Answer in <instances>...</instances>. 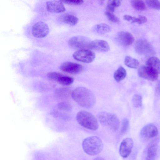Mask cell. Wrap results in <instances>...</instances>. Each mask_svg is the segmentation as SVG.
Wrapping results in <instances>:
<instances>
[{"mask_svg":"<svg viewBox=\"0 0 160 160\" xmlns=\"http://www.w3.org/2000/svg\"><path fill=\"white\" fill-rule=\"evenodd\" d=\"M141 134L147 138H151L157 136L158 130L156 126L153 124H149L144 126L141 131Z\"/></svg>","mask_w":160,"mask_h":160,"instance_id":"5bb4252c","label":"cell"},{"mask_svg":"<svg viewBox=\"0 0 160 160\" xmlns=\"http://www.w3.org/2000/svg\"><path fill=\"white\" fill-rule=\"evenodd\" d=\"M133 17H134L129 15H125L124 16L123 18L126 21H132L133 18Z\"/></svg>","mask_w":160,"mask_h":160,"instance_id":"d6a6232c","label":"cell"},{"mask_svg":"<svg viewBox=\"0 0 160 160\" xmlns=\"http://www.w3.org/2000/svg\"><path fill=\"white\" fill-rule=\"evenodd\" d=\"M138 73L140 77L151 81L156 80L158 77V74L147 65L140 66L138 69Z\"/></svg>","mask_w":160,"mask_h":160,"instance_id":"9c48e42d","label":"cell"},{"mask_svg":"<svg viewBox=\"0 0 160 160\" xmlns=\"http://www.w3.org/2000/svg\"><path fill=\"white\" fill-rule=\"evenodd\" d=\"M74 80L73 78L59 73L55 81L61 85L67 86L72 83Z\"/></svg>","mask_w":160,"mask_h":160,"instance_id":"e0dca14e","label":"cell"},{"mask_svg":"<svg viewBox=\"0 0 160 160\" xmlns=\"http://www.w3.org/2000/svg\"><path fill=\"white\" fill-rule=\"evenodd\" d=\"M63 21L65 23L72 26L76 24L78 22V18L76 16L70 14L65 15L62 18Z\"/></svg>","mask_w":160,"mask_h":160,"instance_id":"603a6c76","label":"cell"},{"mask_svg":"<svg viewBox=\"0 0 160 160\" xmlns=\"http://www.w3.org/2000/svg\"><path fill=\"white\" fill-rule=\"evenodd\" d=\"M59 68L63 72L72 74L79 73L83 69V67L80 64L70 62L62 63Z\"/></svg>","mask_w":160,"mask_h":160,"instance_id":"30bf717a","label":"cell"},{"mask_svg":"<svg viewBox=\"0 0 160 160\" xmlns=\"http://www.w3.org/2000/svg\"><path fill=\"white\" fill-rule=\"evenodd\" d=\"M129 126V121L126 118L123 120L121 129V133L122 134L125 133L127 131Z\"/></svg>","mask_w":160,"mask_h":160,"instance_id":"f1b7e54d","label":"cell"},{"mask_svg":"<svg viewBox=\"0 0 160 160\" xmlns=\"http://www.w3.org/2000/svg\"><path fill=\"white\" fill-rule=\"evenodd\" d=\"M127 72L125 68L122 66L119 67L114 72L113 77L117 82H120L126 77Z\"/></svg>","mask_w":160,"mask_h":160,"instance_id":"ac0fdd59","label":"cell"},{"mask_svg":"<svg viewBox=\"0 0 160 160\" xmlns=\"http://www.w3.org/2000/svg\"><path fill=\"white\" fill-rule=\"evenodd\" d=\"M147 21V19L145 16L141 15H139L138 17H133L132 22H136L138 24H141L146 22Z\"/></svg>","mask_w":160,"mask_h":160,"instance_id":"4316f807","label":"cell"},{"mask_svg":"<svg viewBox=\"0 0 160 160\" xmlns=\"http://www.w3.org/2000/svg\"><path fill=\"white\" fill-rule=\"evenodd\" d=\"M124 63L127 67L132 68H137L139 65L138 61L129 56H126L125 58Z\"/></svg>","mask_w":160,"mask_h":160,"instance_id":"ffe728a7","label":"cell"},{"mask_svg":"<svg viewBox=\"0 0 160 160\" xmlns=\"http://www.w3.org/2000/svg\"><path fill=\"white\" fill-rule=\"evenodd\" d=\"M147 66L150 67L158 74H160V60L155 57L149 58L146 62Z\"/></svg>","mask_w":160,"mask_h":160,"instance_id":"2e32d148","label":"cell"},{"mask_svg":"<svg viewBox=\"0 0 160 160\" xmlns=\"http://www.w3.org/2000/svg\"><path fill=\"white\" fill-rule=\"evenodd\" d=\"M93 160H105L103 158L101 157H97L94 158Z\"/></svg>","mask_w":160,"mask_h":160,"instance_id":"836d02e7","label":"cell"},{"mask_svg":"<svg viewBox=\"0 0 160 160\" xmlns=\"http://www.w3.org/2000/svg\"><path fill=\"white\" fill-rule=\"evenodd\" d=\"M61 1L67 4L75 5L82 4L83 2L82 0H63Z\"/></svg>","mask_w":160,"mask_h":160,"instance_id":"4dcf8cb0","label":"cell"},{"mask_svg":"<svg viewBox=\"0 0 160 160\" xmlns=\"http://www.w3.org/2000/svg\"><path fill=\"white\" fill-rule=\"evenodd\" d=\"M95 31L98 34H104L110 31V27L105 23H101L95 25L94 28Z\"/></svg>","mask_w":160,"mask_h":160,"instance_id":"d6986e66","label":"cell"},{"mask_svg":"<svg viewBox=\"0 0 160 160\" xmlns=\"http://www.w3.org/2000/svg\"><path fill=\"white\" fill-rule=\"evenodd\" d=\"M76 118L78 123L86 128L95 131L98 128L97 119L92 113L87 111H79L76 115Z\"/></svg>","mask_w":160,"mask_h":160,"instance_id":"3957f363","label":"cell"},{"mask_svg":"<svg viewBox=\"0 0 160 160\" xmlns=\"http://www.w3.org/2000/svg\"><path fill=\"white\" fill-rule=\"evenodd\" d=\"M71 97L80 106L87 108H92L96 102V98L89 89L83 87H79L72 92Z\"/></svg>","mask_w":160,"mask_h":160,"instance_id":"6da1fadb","label":"cell"},{"mask_svg":"<svg viewBox=\"0 0 160 160\" xmlns=\"http://www.w3.org/2000/svg\"><path fill=\"white\" fill-rule=\"evenodd\" d=\"M117 38L119 42L125 46L131 45L134 41V38L132 35L127 31H122L119 32Z\"/></svg>","mask_w":160,"mask_h":160,"instance_id":"4fadbf2b","label":"cell"},{"mask_svg":"<svg viewBox=\"0 0 160 160\" xmlns=\"http://www.w3.org/2000/svg\"><path fill=\"white\" fill-rule=\"evenodd\" d=\"M73 58L77 61L86 63L92 62L95 58V54L92 51L88 49H81L75 52Z\"/></svg>","mask_w":160,"mask_h":160,"instance_id":"52a82bcc","label":"cell"},{"mask_svg":"<svg viewBox=\"0 0 160 160\" xmlns=\"http://www.w3.org/2000/svg\"><path fill=\"white\" fill-rule=\"evenodd\" d=\"M121 4L119 0H109L108 1L106 8L107 11L113 13L116 8L118 7Z\"/></svg>","mask_w":160,"mask_h":160,"instance_id":"cb8c5ba5","label":"cell"},{"mask_svg":"<svg viewBox=\"0 0 160 160\" xmlns=\"http://www.w3.org/2000/svg\"><path fill=\"white\" fill-rule=\"evenodd\" d=\"M105 14L107 18L110 21L115 22H119L120 20L119 18L114 15L113 13L107 11L105 12Z\"/></svg>","mask_w":160,"mask_h":160,"instance_id":"83f0119b","label":"cell"},{"mask_svg":"<svg viewBox=\"0 0 160 160\" xmlns=\"http://www.w3.org/2000/svg\"><path fill=\"white\" fill-rule=\"evenodd\" d=\"M90 48L100 52H107L109 50L110 47L106 41L97 39L91 41Z\"/></svg>","mask_w":160,"mask_h":160,"instance_id":"9a60e30c","label":"cell"},{"mask_svg":"<svg viewBox=\"0 0 160 160\" xmlns=\"http://www.w3.org/2000/svg\"><path fill=\"white\" fill-rule=\"evenodd\" d=\"M155 93L157 96H160V80L157 82L155 87Z\"/></svg>","mask_w":160,"mask_h":160,"instance_id":"1f68e13d","label":"cell"},{"mask_svg":"<svg viewBox=\"0 0 160 160\" xmlns=\"http://www.w3.org/2000/svg\"><path fill=\"white\" fill-rule=\"evenodd\" d=\"M146 3L148 7L150 8L157 9H160V2L158 0H149L146 1Z\"/></svg>","mask_w":160,"mask_h":160,"instance_id":"d4e9b609","label":"cell"},{"mask_svg":"<svg viewBox=\"0 0 160 160\" xmlns=\"http://www.w3.org/2000/svg\"><path fill=\"white\" fill-rule=\"evenodd\" d=\"M84 152L88 154L94 156L99 154L103 148L101 140L96 136H92L85 138L82 142Z\"/></svg>","mask_w":160,"mask_h":160,"instance_id":"7a4b0ae2","label":"cell"},{"mask_svg":"<svg viewBox=\"0 0 160 160\" xmlns=\"http://www.w3.org/2000/svg\"><path fill=\"white\" fill-rule=\"evenodd\" d=\"M91 41L88 38L83 36H75L70 38L68 42L69 45L75 48H90Z\"/></svg>","mask_w":160,"mask_h":160,"instance_id":"8992f818","label":"cell"},{"mask_svg":"<svg viewBox=\"0 0 160 160\" xmlns=\"http://www.w3.org/2000/svg\"><path fill=\"white\" fill-rule=\"evenodd\" d=\"M133 106L135 108H139L142 105V98L141 96L138 94L134 95L132 99Z\"/></svg>","mask_w":160,"mask_h":160,"instance_id":"484cf974","label":"cell"},{"mask_svg":"<svg viewBox=\"0 0 160 160\" xmlns=\"http://www.w3.org/2000/svg\"><path fill=\"white\" fill-rule=\"evenodd\" d=\"M49 32V28L48 25L43 22H37L32 28V34L36 38H44L48 34Z\"/></svg>","mask_w":160,"mask_h":160,"instance_id":"ba28073f","label":"cell"},{"mask_svg":"<svg viewBox=\"0 0 160 160\" xmlns=\"http://www.w3.org/2000/svg\"><path fill=\"white\" fill-rule=\"evenodd\" d=\"M157 153V147L153 145L149 147L148 149L146 160H155Z\"/></svg>","mask_w":160,"mask_h":160,"instance_id":"44dd1931","label":"cell"},{"mask_svg":"<svg viewBox=\"0 0 160 160\" xmlns=\"http://www.w3.org/2000/svg\"><path fill=\"white\" fill-rule=\"evenodd\" d=\"M133 145L132 139L130 138L124 139L121 142L119 149L120 155L123 158L127 157L130 154Z\"/></svg>","mask_w":160,"mask_h":160,"instance_id":"8fae6325","label":"cell"},{"mask_svg":"<svg viewBox=\"0 0 160 160\" xmlns=\"http://www.w3.org/2000/svg\"><path fill=\"white\" fill-rule=\"evenodd\" d=\"M58 108L61 110L66 111H69L71 109L70 104L66 102H62L59 103Z\"/></svg>","mask_w":160,"mask_h":160,"instance_id":"f546056e","label":"cell"},{"mask_svg":"<svg viewBox=\"0 0 160 160\" xmlns=\"http://www.w3.org/2000/svg\"><path fill=\"white\" fill-rule=\"evenodd\" d=\"M131 3L133 8L138 11H144L146 8L144 2L142 0H132L131 1Z\"/></svg>","mask_w":160,"mask_h":160,"instance_id":"7402d4cb","label":"cell"},{"mask_svg":"<svg viewBox=\"0 0 160 160\" xmlns=\"http://www.w3.org/2000/svg\"><path fill=\"white\" fill-rule=\"evenodd\" d=\"M46 4L47 10L51 13H60L66 10L61 1H49L46 2Z\"/></svg>","mask_w":160,"mask_h":160,"instance_id":"7c38bea8","label":"cell"},{"mask_svg":"<svg viewBox=\"0 0 160 160\" xmlns=\"http://www.w3.org/2000/svg\"><path fill=\"white\" fill-rule=\"evenodd\" d=\"M135 49L136 52L140 55L150 56L155 53L153 48L147 40L141 38L136 42Z\"/></svg>","mask_w":160,"mask_h":160,"instance_id":"5b68a950","label":"cell"},{"mask_svg":"<svg viewBox=\"0 0 160 160\" xmlns=\"http://www.w3.org/2000/svg\"><path fill=\"white\" fill-rule=\"evenodd\" d=\"M97 117L102 125L108 126L114 130H117L118 129L120 122L118 118L115 114L102 112L98 114Z\"/></svg>","mask_w":160,"mask_h":160,"instance_id":"277c9868","label":"cell"}]
</instances>
